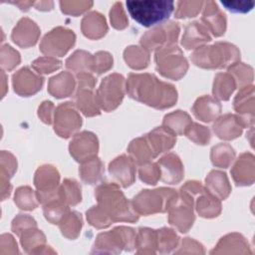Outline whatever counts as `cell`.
Segmentation results:
<instances>
[{
    "mask_svg": "<svg viewBox=\"0 0 255 255\" xmlns=\"http://www.w3.org/2000/svg\"><path fill=\"white\" fill-rule=\"evenodd\" d=\"M128 95L140 103L157 110L172 107L177 101V92L174 86L159 81L152 74H129L126 82Z\"/></svg>",
    "mask_w": 255,
    "mask_h": 255,
    "instance_id": "cell-1",
    "label": "cell"
},
{
    "mask_svg": "<svg viewBox=\"0 0 255 255\" xmlns=\"http://www.w3.org/2000/svg\"><path fill=\"white\" fill-rule=\"evenodd\" d=\"M98 205L109 215L113 222H135L139 215L132 208L119 185L115 182H104L95 190Z\"/></svg>",
    "mask_w": 255,
    "mask_h": 255,
    "instance_id": "cell-2",
    "label": "cell"
},
{
    "mask_svg": "<svg viewBox=\"0 0 255 255\" xmlns=\"http://www.w3.org/2000/svg\"><path fill=\"white\" fill-rule=\"evenodd\" d=\"M190 59L195 66L203 69H222L239 62L240 52L233 44L216 42L210 46L203 45L196 48Z\"/></svg>",
    "mask_w": 255,
    "mask_h": 255,
    "instance_id": "cell-3",
    "label": "cell"
},
{
    "mask_svg": "<svg viewBox=\"0 0 255 255\" xmlns=\"http://www.w3.org/2000/svg\"><path fill=\"white\" fill-rule=\"evenodd\" d=\"M178 199V192L173 188L159 187L144 189L131 199V205L138 215H150L165 212Z\"/></svg>",
    "mask_w": 255,
    "mask_h": 255,
    "instance_id": "cell-4",
    "label": "cell"
},
{
    "mask_svg": "<svg viewBox=\"0 0 255 255\" xmlns=\"http://www.w3.org/2000/svg\"><path fill=\"white\" fill-rule=\"evenodd\" d=\"M127 7L132 19L143 27H151L168 19L174 3L165 0L127 1Z\"/></svg>",
    "mask_w": 255,
    "mask_h": 255,
    "instance_id": "cell-5",
    "label": "cell"
},
{
    "mask_svg": "<svg viewBox=\"0 0 255 255\" xmlns=\"http://www.w3.org/2000/svg\"><path fill=\"white\" fill-rule=\"evenodd\" d=\"M134 229L118 226L109 232L100 233L95 241L92 253H120L123 249L131 251L135 247Z\"/></svg>",
    "mask_w": 255,
    "mask_h": 255,
    "instance_id": "cell-6",
    "label": "cell"
},
{
    "mask_svg": "<svg viewBox=\"0 0 255 255\" xmlns=\"http://www.w3.org/2000/svg\"><path fill=\"white\" fill-rule=\"evenodd\" d=\"M156 71L168 79L179 80L188 70V63L177 45L167 46L155 51Z\"/></svg>",
    "mask_w": 255,
    "mask_h": 255,
    "instance_id": "cell-7",
    "label": "cell"
},
{
    "mask_svg": "<svg viewBox=\"0 0 255 255\" xmlns=\"http://www.w3.org/2000/svg\"><path fill=\"white\" fill-rule=\"evenodd\" d=\"M126 93V80L121 74H111L107 76L97 90L95 97L100 109L105 112H112L117 109Z\"/></svg>",
    "mask_w": 255,
    "mask_h": 255,
    "instance_id": "cell-8",
    "label": "cell"
},
{
    "mask_svg": "<svg viewBox=\"0 0 255 255\" xmlns=\"http://www.w3.org/2000/svg\"><path fill=\"white\" fill-rule=\"evenodd\" d=\"M96 83V78L88 72L77 74V89L74 95V105L86 117H95L101 114V109L93 93Z\"/></svg>",
    "mask_w": 255,
    "mask_h": 255,
    "instance_id": "cell-9",
    "label": "cell"
},
{
    "mask_svg": "<svg viewBox=\"0 0 255 255\" xmlns=\"http://www.w3.org/2000/svg\"><path fill=\"white\" fill-rule=\"evenodd\" d=\"M179 35V25L176 22L169 21L159 26H155L147 31L140 38L141 47L148 53L157 51L161 48L176 45Z\"/></svg>",
    "mask_w": 255,
    "mask_h": 255,
    "instance_id": "cell-10",
    "label": "cell"
},
{
    "mask_svg": "<svg viewBox=\"0 0 255 255\" xmlns=\"http://www.w3.org/2000/svg\"><path fill=\"white\" fill-rule=\"evenodd\" d=\"M60 174L57 168L51 164L39 166L34 175V184L37 188V197L42 205L60 196Z\"/></svg>",
    "mask_w": 255,
    "mask_h": 255,
    "instance_id": "cell-11",
    "label": "cell"
},
{
    "mask_svg": "<svg viewBox=\"0 0 255 255\" xmlns=\"http://www.w3.org/2000/svg\"><path fill=\"white\" fill-rule=\"evenodd\" d=\"M75 33L64 27H56L48 32L40 43V51L49 57H63L75 44Z\"/></svg>",
    "mask_w": 255,
    "mask_h": 255,
    "instance_id": "cell-12",
    "label": "cell"
},
{
    "mask_svg": "<svg viewBox=\"0 0 255 255\" xmlns=\"http://www.w3.org/2000/svg\"><path fill=\"white\" fill-rule=\"evenodd\" d=\"M193 207L194 198L179 190L178 199L168 209L169 224L174 226L181 233L187 232L195 220Z\"/></svg>",
    "mask_w": 255,
    "mask_h": 255,
    "instance_id": "cell-13",
    "label": "cell"
},
{
    "mask_svg": "<svg viewBox=\"0 0 255 255\" xmlns=\"http://www.w3.org/2000/svg\"><path fill=\"white\" fill-rule=\"evenodd\" d=\"M54 130L64 138L70 137L82 126V118L72 102L60 104L54 115Z\"/></svg>",
    "mask_w": 255,
    "mask_h": 255,
    "instance_id": "cell-14",
    "label": "cell"
},
{
    "mask_svg": "<svg viewBox=\"0 0 255 255\" xmlns=\"http://www.w3.org/2000/svg\"><path fill=\"white\" fill-rule=\"evenodd\" d=\"M69 150L73 158L78 162H84L97 156L99 150V141L95 133L84 130L78 132L72 138L69 144Z\"/></svg>",
    "mask_w": 255,
    "mask_h": 255,
    "instance_id": "cell-15",
    "label": "cell"
},
{
    "mask_svg": "<svg viewBox=\"0 0 255 255\" xmlns=\"http://www.w3.org/2000/svg\"><path fill=\"white\" fill-rule=\"evenodd\" d=\"M233 108L243 128H253L254 86L248 85L239 90L233 101Z\"/></svg>",
    "mask_w": 255,
    "mask_h": 255,
    "instance_id": "cell-16",
    "label": "cell"
},
{
    "mask_svg": "<svg viewBox=\"0 0 255 255\" xmlns=\"http://www.w3.org/2000/svg\"><path fill=\"white\" fill-rule=\"evenodd\" d=\"M12 84L16 94L22 97H29L41 90L44 78L33 72L29 67H23L13 74Z\"/></svg>",
    "mask_w": 255,
    "mask_h": 255,
    "instance_id": "cell-17",
    "label": "cell"
},
{
    "mask_svg": "<svg viewBox=\"0 0 255 255\" xmlns=\"http://www.w3.org/2000/svg\"><path fill=\"white\" fill-rule=\"evenodd\" d=\"M109 172L123 187H128L134 182L135 163L129 155L122 154L110 162Z\"/></svg>",
    "mask_w": 255,
    "mask_h": 255,
    "instance_id": "cell-18",
    "label": "cell"
},
{
    "mask_svg": "<svg viewBox=\"0 0 255 255\" xmlns=\"http://www.w3.org/2000/svg\"><path fill=\"white\" fill-rule=\"evenodd\" d=\"M201 22L215 37L222 36L225 33L227 23L226 16L214 1H206L203 3Z\"/></svg>",
    "mask_w": 255,
    "mask_h": 255,
    "instance_id": "cell-19",
    "label": "cell"
},
{
    "mask_svg": "<svg viewBox=\"0 0 255 255\" xmlns=\"http://www.w3.org/2000/svg\"><path fill=\"white\" fill-rule=\"evenodd\" d=\"M40 28L38 25L28 17H24L14 27L11 39L21 48H28L34 46L40 37Z\"/></svg>",
    "mask_w": 255,
    "mask_h": 255,
    "instance_id": "cell-20",
    "label": "cell"
},
{
    "mask_svg": "<svg viewBox=\"0 0 255 255\" xmlns=\"http://www.w3.org/2000/svg\"><path fill=\"white\" fill-rule=\"evenodd\" d=\"M231 175L238 186L253 184L255 180L254 155L251 152L241 153L231 168Z\"/></svg>",
    "mask_w": 255,
    "mask_h": 255,
    "instance_id": "cell-21",
    "label": "cell"
},
{
    "mask_svg": "<svg viewBox=\"0 0 255 255\" xmlns=\"http://www.w3.org/2000/svg\"><path fill=\"white\" fill-rule=\"evenodd\" d=\"M160 169V179L167 184L179 183L184 174L183 164L179 156L173 152H169L157 161Z\"/></svg>",
    "mask_w": 255,
    "mask_h": 255,
    "instance_id": "cell-22",
    "label": "cell"
},
{
    "mask_svg": "<svg viewBox=\"0 0 255 255\" xmlns=\"http://www.w3.org/2000/svg\"><path fill=\"white\" fill-rule=\"evenodd\" d=\"M212 128L219 138L231 140L238 137L242 133L244 128L236 115L226 114L216 119Z\"/></svg>",
    "mask_w": 255,
    "mask_h": 255,
    "instance_id": "cell-23",
    "label": "cell"
},
{
    "mask_svg": "<svg viewBox=\"0 0 255 255\" xmlns=\"http://www.w3.org/2000/svg\"><path fill=\"white\" fill-rule=\"evenodd\" d=\"M153 152L158 155L171 149L176 142V134L165 127H157L144 134Z\"/></svg>",
    "mask_w": 255,
    "mask_h": 255,
    "instance_id": "cell-24",
    "label": "cell"
},
{
    "mask_svg": "<svg viewBox=\"0 0 255 255\" xmlns=\"http://www.w3.org/2000/svg\"><path fill=\"white\" fill-rule=\"evenodd\" d=\"M210 41L211 36L209 35V31L207 30V28L199 21H193L191 23H188L185 27L181 39V45L186 50H191L198 48L201 45Z\"/></svg>",
    "mask_w": 255,
    "mask_h": 255,
    "instance_id": "cell-25",
    "label": "cell"
},
{
    "mask_svg": "<svg viewBox=\"0 0 255 255\" xmlns=\"http://www.w3.org/2000/svg\"><path fill=\"white\" fill-rule=\"evenodd\" d=\"M83 34L92 40H98L104 37L108 32V25L103 14L97 11L87 13L81 22Z\"/></svg>",
    "mask_w": 255,
    "mask_h": 255,
    "instance_id": "cell-26",
    "label": "cell"
},
{
    "mask_svg": "<svg viewBox=\"0 0 255 255\" xmlns=\"http://www.w3.org/2000/svg\"><path fill=\"white\" fill-rule=\"evenodd\" d=\"M191 110L195 118L204 123H210L220 115L221 105L215 98L202 96L195 101Z\"/></svg>",
    "mask_w": 255,
    "mask_h": 255,
    "instance_id": "cell-27",
    "label": "cell"
},
{
    "mask_svg": "<svg viewBox=\"0 0 255 255\" xmlns=\"http://www.w3.org/2000/svg\"><path fill=\"white\" fill-rule=\"evenodd\" d=\"M194 206L199 216L204 218L217 217L221 212L220 199L210 193L205 187L195 196Z\"/></svg>",
    "mask_w": 255,
    "mask_h": 255,
    "instance_id": "cell-28",
    "label": "cell"
},
{
    "mask_svg": "<svg viewBox=\"0 0 255 255\" xmlns=\"http://www.w3.org/2000/svg\"><path fill=\"white\" fill-rule=\"evenodd\" d=\"M76 88V80L69 72H61L52 77L48 83V92L57 99L71 96Z\"/></svg>",
    "mask_w": 255,
    "mask_h": 255,
    "instance_id": "cell-29",
    "label": "cell"
},
{
    "mask_svg": "<svg viewBox=\"0 0 255 255\" xmlns=\"http://www.w3.org/2000/svg\"><path fill=\"white\" fill-rule=\"evenodd\" d=\"M205 188L220 200L226 199L231 192V185L225 172L211 170L205 178Z\"/></svg>",
    "mask_w": 255,
    "mask_h": 255,
    "instance_id": "cell-30",
    "label": "cell"
},
{
    "mask_svg": "<svg viewBox=\"0 0 255 255\" xmlns=\"http://www.w3.org/2000/svg\"><path fill=\"white\" fill-rule=\"evenodd\" d=\"M214 253H251L246 239L239 233H230L222 237L211 252Z\"/></svg>",
    "mask_w": 255,
    "mask_h": 255,
    "instance_id": "cell-31",
    "label": "cell"
},
{
    "mask_svg": "<svg viewBox=\"0 0 255 255\" xmlns=\"http://www.w3.org/2000/svg\"><path fill=\"white\" fill-rule=\"evenodd\" d=\"M128 152L129 157L137 165L150 162L151 159L157 156L151 149L145 135L132 139L128 147Z\"/></svg>",
    "mask_w": 255,
    "mask_h": 255,
    "instance_id": "cell-32",
    "label": "cell"
},
{
    "mask_svg": "<svg viewBox=\"0 0 255 255\" xmlns=\"http://www.w3.org/2000/svg\"><path fill=\"white\" fill-rule=\"evenodd\" d=\"M104 172V163L97 156L82 162L79 168V173L82 180L91 185L100 182L103 179Z\"/></svg>",
    "mask_w": 255,
    "mask_h": 255,
    "instance_id": "cell-33",
    "label": "cell"
},
{
    "mask_svg": "<svg viewBox=\"0 0 255 255\" xmlns=\"http://www.w3.org/2000/svg\"><path fill=\"white\" fill-rule=\"evenodd\" d=\"M21 245L27 253H42L46 247V237L44 233L37 229V226L26 229L21 235Z\"/></svg>",
    "mask_w": 255,
    "mask_h": 255,
    "instance_id": "cell-34",
    "label": "cell"
},
{
    "mask_svg": "<svg viewBox=\"0 0 255 255\" xmlns=\"http://www.w3.org/2000/svg\"><path fill=\"white\" fill-rule=\"evenodd\" d=\"M135 247L137 254H154L157 250L156 230L140 227L135 236Z\"/></svg>",
    "mask_w": 255,
    "mask_h": 255,
    "instance_id": "cell-35",
    "label": "cell"
},
{
    "mask_svg": "<svg viewBox=\"0 0 255 255\" xmlns=\"http://www.w3.org/2000/svg\"><path fill=\"white\" fill-rule=\"evenodd\" d=\"M235 89L236 82L229 73H218L215 76L212 89V93L215 99L227 101Z\"/></svg>",
    "mask_w": 255,
    "mask_h": 255,
    "instance_id": "cell-36",
    "label": "cell"
},
{
    "mask_svg": "<svg viewBox=\"0 0 255 255\" xmlns=\"http://www.w3.org/2000/svg\"><path fill=\"white\" fill-rule=\"evenodd\" d=\"M59 228L62 234L68 239H76L80 232L83 225V219L81 213L77 211L69 210L63 218L60 220Z\"/></svg>",
    "mask_w": 255,
    "mask_h": 255,
    "instance_id": "cell-37",
    "label": "cell"
},
{
    "mask_svg": "<svg viewBox=\"0 0 255 255\" xmlns=\"http://www.w3.org/2000/svg\"><path fill=\"white\" fill-rule=\"evenodd\" d=\"M66 68L77 74L93 72V56L87 51L77 50L66 60Z\"/></svg>",
    "mask_w": 255,
    "mask_h": 255,
    "instance_id": "cell-38",
    "label": "cell"
},
{
    "mask_svg": "<svg viewBox=\"0 0 255 255\" xmlns=\"http://www.w3.org/2000/svg\"><path fill=\"white\" fill-rule=\"evenodd\" d=\"M191 118L183 111L177 110L164 116L162 126L175 134H184L185 129L191 124Z\"/></svg>",
    "mask_w": 255,
    "mask_h": 255,
    "instance_id": "cell-39",
    "label": "cell"
},
{
    "mask_svg": "<svg viewBox=\"0 0 255 255\" xmlns=\"http://www.w3.org/2000/svg\"><path fill=\"white\" fill-rule=\"evenodd\" d=\"M124 59L128 67L141 70L148 66L149 53L139 46H128L124 51Z\"/></svg>",
    "mask_w": 255,
    "mask_h": 255,
    "instance_id": "cell-40",
    "label": "cell"
},
{
    "mask_svg": "<svg viewBox=\"0 0 255 255\" xmlns=\"http://www.w3.org/2000/svg\"><path fill=\"white\" fill-rule=\"evenodd\" d=\"M235 158V150L228 143H218L211 148L210 159L214 166L227 168Z\"/></svg>",
    "mask_w": 255,
    "mask_h": 255,
    "instance_id": "cell-41",
    "label": "cell"
},
{
    "mask_svg": "<svg viewBox=\"0 0 255 255\" xmlns=\"http://www.w3.org/2000/svg\"><path fill=\"white\" fill-rule=\"evenodd\" d=\"M69 210V205L63 199L62 193L60 196L43 204L44 216L52 224H58Z\"/></svg>",
    "mask_w": 255,
    "mask_h": 255,
    "instance_id": "cell-42",
    "label": "cell"
},
{
    "mask_svg": "<svg viewBox=\"0 0 255 255\" xmlns=\"http://www.w3.org/2000/svg\"><path fill=\"white\" fill-rule=\"evenodd\" d=\"M14 202L22 210H33L39 204L37 193L30 186L18 187L15 191Z\"/></svg>",
    "mask_w": 255,
    "mask_h": 255,
    "instance_id": "cell-43",
    "label": "cell"
},
{
    "mask_svg": "<svg viewBox=\"0 0 255 255\" xmlns=\"http://www.w3.org/2000/svg\"><path fill=\"white\" fill-rule=\"evenodd\" d=\"M227 73H229L236 82V87L243 88L245 86L251 85L253 82V69L249 65H246L244 63L237 62L230 66L227 70Z\"/></svg>",
    "mask_w": 255,
    "mask_h": 255,
    "instance_id": "cell-44",
    "label": "cell"
},
{
    "mask_svg": "<svg viewBox=\"0 0 255 255\" xmlns=\"http://www.w3.org/2000/svg\"><path fill=\"white\" fill-rule=\"evenodd\" d=\"M156 237L157 250L160 253H169L177 246L179 242V237L175 231L166 227H162L156 230Z\"/></svg>",
    "mask_w": 255,
    "mask_h": 255,
    "instance_id": "cell-45",
    "label": "cell"
},
{
    "mask_svg": "<svg viewBox=\"0 0 255 255\" xmlns=\"http://www.w3.org/2000/svg\"><path fill=\"white\" fill-rule=\"evenodd\" d=\"M62 197L68 205H77L82 200V192L80 184L72 178L64 179L60 186Z\"/></svg>",
    "mask_w": 255,
    "mask_h": 255,
    "instance_id": "cell-46",
    "label": "cell"
},
{
    "mask_svg": "<svg viewBox=\"0 0 255 255\" xmlns=\"http://www.w3.org/2000/svg\"><path fill=\"white\" fill-rule=\"evenodd\" d=\"M184 134L193 142L204 145L207 144L211 138V133L208 128L201 126L197 123L191 122L184 131Z\"/></svg>",
    "mask_w": 255,
    "mask_h": 255,
    "instance_id": "cell-47",
    "label": "cell"
},
{
    "mask_svg": "<svg viewBox=\"0 0 255 255\" xmlns=\"http://www.w3.org/2000/svg\"><path fill=\"white\" fill-rule=\"evenodd\" d=\"M86 216L88 222L98 229L107 228L113 223L109 215L99 205L92 206L89 210H87Z\"/></svg>",
    "mask_w": 255,
    "mask_h": 255,
    "instance_id": "cell-48",
    "label": "cell"
},
{
    "mask_svg": "<svg viewBox=\"0 0 255 255\" xmlns=\"http://www.w3.org/2000/svg\"><path fill=\"white\" fill-rule=\"evenodd\" d=\"M138 176L144 183L155 185L160 179V169L157 162H147L139 165Z\"/></svg>",
    "mask_w": 255,
    "mask_h": 255,
    "instance_id": "cell-49",
    "label": "cell"
},
{
    "mask_svg": "<svg viewBox=\"0 0 255 255\" xmlns=\"http://www.w3.org/2000/svg\"><path fill=\"white\" fill-rule=\"evenodd\" d=\"M203 1H178L175 11V18L195 17L203 6Z\"/></svg>",
    "mask_w": 255,
    "mask_h": 255,
    "instance_id": "cell-50",
    "label": "cell"
},
{
    "mask_svg": "<svg viewBox=\"0 0 255 255\" xmlns=\"http://www.w3.org/2000/svg\"><path fill=\"white\" fill-rule=\"evenodd\" d=\"M62 67V62L55 57H40L33 61L32 68L37 74H50L59 70Z\"/></svg>",
    "mask_w": 255,
    "mask_h": 255,
    "instance_id": "cell-51",
    "label": "cell"
},
{
    "mask_svg": "<svg viewBox=\"0 0 255 255\" xmlns=\"http://www.w3.org/2000/svg\"><path fill=\"white\" fill-rule=\"evenodd\" d=\"M0 59H1L0 64H1L2 70H7V71L13 70L16 66L20 64V61H21L20 54L18 53V51L14 50L9 45H3L1 47Z\"/></svg>",
    "mask_w": 255,
    "mask_h": 255,
    "instance_id": "cell-52",
    "label": "cell"
},
{
    "mask_svg": "<svg viewBox=\"0 0 255 255\" xmlns=\"http://www.w3.org/2000/svg\"><path fill=\"white\" fill-rule=\"evenodd\" d=\"M93 4V1H60L62 12L73 16H79L88 11Z\"/></svg>",
    "mask_w": 255,
    "mask_h": 255,
    "instance_id": "cell-53",
    "label": "cell"
},
{
    "mask_svg": "<svg viewBox=\"0 0 255 255\" xmlns=\"http://www.w3.org/2000/svg\"><path fill=\"white\" fill-rule=\"evenodd\" d=\"M110 20L112 26L118 30H123L128 27V20L125 13L122 2H116L110 11Z\"/></svg>",
    "mask_w": 255,
    "mask_h": 255,
    "instance_id": "cell-54",
    "label": "cell"
},
{
    "mask_svg": "<svg viewBox=\"0 0 255 255\" xmlns=\"http://www.w3.org/2000/svg\"><path fill=\"white\" fill-rule=\"evenodd\" d=\"M113 67V57L109 52L100 51L93 56V72L101 75Z\"/></svg>",
    "mask_w": 255,
    "mask_h": 255,
    "instance_id": "cell-55",
    "label": "cell"
},
{
    "mask_svg": "<svg viewBox=\"0 0 255 255\" xmlns=\"http://www.w3.org/2000/svg\"><path fill=\"white\" fill-rule=\"evenodd\" d=\"M17 169V160L9 151H1V175L7 178L13 176Z\"/></svg>",
    "mask_w": 255,
    "mask_h": 255,
    "instance_id": "cell-56",
    "label": "cell"
},
{
    "mask_svg": "<svg viewBox=\"0 0 255 255\" xmlns=\"http://www.w3.org/2000/svg\"><path fill=\"white\" fill-rule=\"evenodd\" d=\"M37 226L35 219L27 214H18L12 221L11 229L16 235L20 236L26 229Z\"/></svg>",
    "mask_w": 255,
    "mask_h": 255,
    "instance_id": "cell-57",
    "label": "cell"
},
{
    "mask_svg": "<svg viewBox=\"0 0 255 255\" xmlns=\"http://www.w3.org/2000/svg\"><path fill=\"white\" fill-rule=\"evenodd\" d=\"M222 5L229 11L236 13H246L249 12L253 6L254 1H243V0H222Z\"/></svg>",
    "mask_w": 255,
    "mask_h": 255,
    "instance_id": "cell-58",
    "label": "cell"
},
{
    "mask_svg": "<svg viewBox=\"0 0 255 255\" xmlns=\"http://www.w3.org/2000/svg\"><path fill=\"white\" fill-rule=\"evenodd\" d=\"M55 110L56 108L52 102L45 101L41 104V106L38 109V116L43 123L47 125H51L54 121Z\"/></svg>",
    "mask_w": 255,
    "mask_h": 255,
    "instance_id": "cell-59",
    "label": "cell"
},
{
    "mask_svg": "<svg viewBox=\"0 0 255 255\" xmlns=\"http://www.w3.org/2000/svg\"><path fill=\"white\" fill-rule=\"evenodd\" d=\"M11 184L9 182V178L1 175V193H2V200H4L6 197H9L10 191H11Z\"/></svg>",
    "mask_w": 255,
    "mask_h": 255,
    "instance_id": "cell-60",
    "label": "cell"
},
{
    "mask_svg": "<svg viewBox=\"0 0 255 255\" xmlns=\"http://www.w3.org/2000/svg\"><path fill=\"white\" fill-rule=\"evenodd\" d=\"M53 2L51 1H38V2H34V5L36 9L38 10H51L53 8Z\"/></svg>",
    "mask_w": 255,
    "mask_h": 255,
    "instance_id": "cell-61",
    "label": "cell"
},
{
    "mask_svg": "<svg viewBox=\"0 0 255 255\" xmlns=\"http://www.w3.org/2000/svg\"><path fill=\"white\" fill-rule=\"evenodd\" d=\"M12 3L17 5L23 11H28L29 8L34 5V2L32 1H21V2H12Z\"/></svg>",
    "mask_w": 255,
    "mask_h": 255,
    "instance_id": "cell-62",
    "label": "cell"
}]
</instances>
